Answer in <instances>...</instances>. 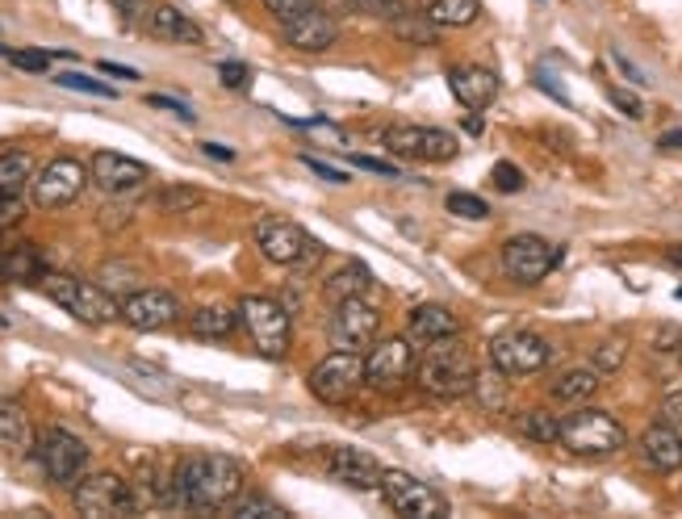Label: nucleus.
<instances>
[{
    "instance_id": "27",
    "label": "nucleus",
    "mask_w": 682,
    "mask_h": 519,
    "mask_svg": "<svg viewBox=\"0 0 682 519\" xmlns=\"http://www.w3.org/2000/svg\"><path fill=\"white\" fill-rule=\"evenodd\" d=\"M239 327V307H222V302H213V307H201L188 314V335H197V339H231Z\"/></svg>"
},
{
    "instance_id": "47",
    "label": "nucleus",
    "mask_w": 682,
    "mask_h": 519,
    "mask_svg": "<svg viewBox=\"0 0 682 519\" xmlns=\"http://www.w3.org/2000/svg\"><path fill=\"white\" fill-rule=\"evenodd\" d=\"M302 164L310 168V172H319L323 181H331V185H348V176L339 172V168H331V164H323V160H314V155H302Z\"/></svg>"
},
{
    "instance_id": "48",
    "label": "nucleus",
    "mask_w": 682,
    "mask_h": 519,
    "mask_svg": "<svg viewBox=\"0 0 682 519\" xmlns=\"http://www.w3.org/2000/svg\"><path fill=\"white\" fill-rule=\"evenodd\" d=\"M147 105H155V109H172V114H176V118H185V122H193V114H188V105L185 101H172V96H147Z\"/></svg>"
},
{
    "instance_id": "12",
    "label": "nucleus",
    "mask_w": 682,
    "mask_h": 519,
    "mask_svg": "<svg viewBox=\"0 0 682 519\" xmlns=\"http://www.w3.org/2000/svg\"><path fill=\"white\" fill-rule=\"evenodd\" d=\"M381 142H385L390 155L419 160V164H448V160H456V151H461L456 135H448L440 126H390V130L381 135Z\"/></svg>"
},
{
    "instance_id": "15",
    "label": "nucleus",
    "mask_w": 682,
    "mask_h": 519,
    "mask_svg": "<svg viewBox=\"0 0 682 519\" xmlns=\"http://www.w3.org/2000/svg\"><path fill=\"white\" fill-rule=\"evenodd\" d=\"M415 348H411V335H390V339H373L369 356H365V381L390 394L398 390L406 378H415Z\"/></svg>"
},
{
    "instance_id": "10",
    "label": "nucleus",
    "mask_w": 682,
    "mask_h": 519,
    "mask_svg": "<svg viewBox=\"0 0 682 519\" xmlns=\"http://www.w3.org/2000/svg\"><path fill=\"white\" fill-rule=\"evenodd\" d=\"M548 360H553V348L536 331H502L490 339V365L502 378H532Z\"/></svg>"
},
{
    "instance_id": "52",
    "label": "nucleus",
    "mask_w": 682,
    "mask_h": 519,
    "mask_svg": "<svg viewBox=\"0 0 682 519\" xmlns=\"http://www.w3.org/2000/svg\"><path fill=\"white\" fill-rule=\"evenodd\" d=\"M201 151H206L210 160H227V164L235 160V151H231V147H222V142H201Z\"/></svg>"
},
{
    "instance_id": "25",
    "label": "nucleus",
    "mask_w": 682,
    "mask_h": 519,
    "mask_svg": "<svg viewBox=\"0 0 682 519\" xmlns=\"http://www.w3.org/2000/svg\"><path fill=\"white\" fill-rule=\"evenodd\" d=\"M34 440H38V431H34V424H30V415H25L22 402L0 399V452L25 457V452H34Z\"/></svg>"
},
{
    "instance_id": "42",
    "label": "nucleus",
    "mask_w": 682,
    "mask_h": 519,
    "mask_svg": "<svg viewBox=\"0 0 682 519\" xmlns=\"http://www.w3.org/2000/svg\"><path fill=\"white\" fill-rule=\"evenodd\" d=\"M218 80L227 89H247L252 84V71H247V64H239V59H227V64H218Z\"/></svg>"
},
{
    "instance_id": "56",
    "label": "nucleus",
    "mask_w": 682,
    "mask_h": 519,
    "mask_svg": "<svg viewBox=\"0 0 682 519\" xmlns=\"http://www.w3.org/2000/svg\"><path fill=\"white\" fill-rule=\"evenodd\" d=\"M666 260H670V264H679V268H682V243H679V247H670V252H666Z\"/></svg>"
},
{
    "instance_id": "14",
    "label": "nucleus",
    "mask_w": 682,
    "mask_h": 519,
    "mask_svg": "<svg viewBox=\"0 0 682 519\" xmlns=\"http://www.w3.org/2000/svg\"><path fill=\"white\" fill-rule=\"evenodd\" d=\"M89 181H93V176H89V168L80 164V160L59 155V160H50V164L34 176L30 197H34V206H38V210H68L71 201L84 193Z\"/></svg>"
},
{
    "instance_id": "51",
    "label": "nucleus",
    "mask_w": 682,
    "mask_h": 519,
    "mask_svg": "<svg viewBox=\"0 0 682 519\" xmlns=\"http://www.w3.org/2000/svg\"><path fill=\"white\" fill-rule=\"evenodd\" d=\"M661 419H666V424H682V390L661 402Z\"/></svg>"
},
{
    "instance_id": "8",
    "label": "nucleus",
    "mask_w": 682,
    "mask_h": 519,
    "mask_svg": "<svg viewBox=\"0 0 682 519\" xmlns=\"http://www.w3.org/2000/svg\"><path fill=\"white\" fill-rule=\"evenodd\" d=\"M377 491H381L385 507H390L394 516H406V519H444L448 516V498L440 495L436 486H427V482H419L415 473H406V470H381Z\"/></svg>"
},
{
    "instance_id": "4",
    "label": "nucleus",
    "mask_w": 682,
    "mask_h": 519,
    "mask_svg": "<svg viewBox=\"0 0 682 519\" xmlns=\"http://www.w3.org/2000/svg\"><path fill=\"white\" fill-rule=\"evenodd\" d=\"M239 327L247 331L252 348L268 360H285L289 344H293V327H289V310L277 298H264V293H247L239 302Z\"/></svg>"
},
{
    "instance_id": "36",
    "label": "nucleus",
    "mask_w": 682,
    "mask_h": 519,
    "mask_svg": "<svg viewBox=\"0 0 682 519\" xmlns=\"http://www.w3.org/2000/svg\"><path fill=\"white\" fill-rule=\"evenodd\" d=\"M473 394H477V402L486 406V411H502L507 406V381H502V373H477V381H473Z\"/></svg>"
},
{
    "instance_id": "57",
    "label": "nucleus",
    "mask_w": 682,
    "mask_h": 519,
    "mask_svg": "<svg viewBox=\"0 0 682 519\" xmlns=\"http://www.w3.org/2000/svg\"><path fill=\"white\" fill-rule=\"evenodd\" d=\"M674 356H679V360H682V339H679V344H674Z\"/></svg>"
},
{
    "instance_id": "45",
    "label": "nucleus",
    "mask_w": 682,
    "mask_h": 519,
    "mask_svg": "<svg viewBox=\"0 0 682 519\" xmlns=\"http://www.w3.org/2000/svg\"><path fill=\"white\" fill-rule=\"evenodd\" d=\"M608 101H612L615 109L624 114V118H633V122L645 118V105H640V101H636L633 93H624V89H608Z\"/></svg>"
},
{
    "instance_id": "28",
    "label": "nucleus",
    "mask_w": 682,
    "mask_h": 519,
    "mask_svg": "<svg viewBox=\"0 0 682 519\" xmlns=\"http://www.w3.org/2000/svg\"><path fill=\"white\" fill-rule=\"evenodd\" d=\"M424 18L436 30H465L482 18V0H427Z\"/></svg>"
},
{
    "instance_id": "24",
    "label": "nucleus",
    "mask_w": 682,
    "mask_h": 519,
    "mask_svg": "<svg viewBox=\"0 0 682 519\" xmlns=\"http://www.w3.org/2000/svg\"><path fill=\"white\" fill-rule=\"evenodd\" d=\"M640 457L654 473H679L682 470V431L674 424H654L640 436Z\"/></svg>"
},
{
    "instance_id": "53",
    "label": "nucleus",
    "mask_w": 682,
    "mask_h": 519,
    "mask_svg": "<svg viewBox=\"0 0 682 519\" xmlns=\"http://www.w3.org/2000/svg\"><path fill=\"white\" fill-rule=\"evenodd\" d=\"M658 147L661 151H682V126L679 130H666V135L658 139Z\"/></svg>"
},
{
    "instance_id": "39",
    "label": "nucleus",
    "mask_w": 682,
    "mask_h": 519,
    "mask_svg": "<svg viewBox=\"0 0 682 519\" xmlns=\"http://www.w3.org/2000/svg\"><path fill=\"white\" fill-rule=\"evenodd\" d=\"M55 84H63V89H76V93L118 96V93H114V84H101V80H93V76H80V71H63V76H55Z\"/></svg>"
},
{
    "instance_id": "54",
    "label": "nucleus",
    "mask_w": 682,
    "mask_h": 519,
    "mask_svg": "<svg viewBox=\"0 0 682 519\" xmlns=\"http://www.w3.org/2000/svg\"><path fill=\"white\" fill-rule=\"evenodd\" d=\"M101 71H105V76H122V80H139V71L135 68H122V64H109V59L101 64Z\"/></svg>"
},
{
    "instance_id": "43",
    "label": "nucleus",
    "mask_w": 682,
    "mask_h": 519,
    "mask_svg": "<svg viewBox=\"0 0 682 519\" xmlns=\"http://www.w3.org/2000/svg\"><path fill=\"white\" fill-rule=\"evenodd\" d=\"M319 0H264V9L277 18V22H289V18H298V13H307L314 9Z\"/></svg>"
},
{
    "instance_id": "1",
    "label": "nucleus",
    "mask_w": 682,
    "mask_h": 519,
    "mask_svg": "<svg viewBox=\"0 0 682 519\" xmlns=\"http://www.w3.org/2000/svg\"><path fill=\"white\" fill-rule=\"evenodd\" d=\"M176 507L185 511H222L235 507L247 491V470L227 452H188L172 470Z\"/></svg>"
},
{
    "instance_id": "41",
    "label": "nucleus",
    "mask_w": 682,
    "mask_h": 519,
    "mask_svg": "<svg viewBox=\"0 0 682 519\" xmlns=\"http://www.w3.org/2000/svg\"><path fill=\"white\" fill-rule=\"evenodd\" d=\"M490 176H495V189L498 193H519L523 185H528V181H523V172H519L516 164H507V160H502V164H495V172H490Z\"/></svg>"
},
{
    "instance_id": "22",
    "label": "nucleus",
    "mask_w": 682,
    "mask_h": 519,
    "mask_svg": "<svg viewBox=\"0 0 682 519\" xmlns=\"http://www.w3.org/2000/svg\"><path fill=\"white\" fill-rule=\"evenodd\" d=\"M323 470L331 482H339L348 491H377V482H381V465L360 449H331Z\"/></svg>"
},
{
    "instance_id": "3",
    "label": "nucleus",
    "mask_w": 682,
    "mask_h": 519,
    "mask_svg": "<svg viewBox=\"0 0 682 519\" xmlns=\"http://www.w3.org/2000/svg\"><path fill=\"white\" fill-rule=\"evenodd\" d=\"M43 293L59 310H68L76 323H89V327H105L122 319V302L101 289L96 281H84V277H68V273H43Z\"/></svg>"
},
{
    "instance_id": "19",
    "label": "nucleus",
    "mask_w": 682,
    "mask_h": 519,
    "mask_svg": "<svg viewBox=\"0 0 682 519\" xmlns=\"http://www.w3.org/2000/svg\"><path fill=\"white\" fill-rule=\"evenodd\" d=\"M281 34L285 43L293 50H307V55H323V50L335 47V38H339V25L331 13H323L319 4L307 9V13H298V18H289L281 22Z\"/></svg>"
},
{
    "instance_id": "31",
    "label": "nucleus",
    "mask_w": 682,
    "mask_h": 519,
    "mask_svg": "<svg viewBox=\"0 0 682 519\" xmlns=\"http://www.w3.org/2000/svg\"><path fill=\"white\" fill-rule=\"evenodd\" d=\"M34 155L30 151H4L0 155V193L4 197H22L34 185Z\"/></svg>"
},
{
    "instance_id": "23",
    "label": "nucleus",
    "mask_w": 682,
    "mask_h": 519,
    "mask_svg": "<svg viewBox=\"0 0 682 519\" xmlns=\"http://www.w3.org/2000/svg\"><path fill=\"white\" fill-rule=\"evenodd\" d=\"M456 331H461V319L448 307H440V302H419V307L406 310V335H411V344H424L427 348V344L448 339Z\"/></svg>"
},
{
    "instance_id": "20",
    "label": "nucleus",
    "mask_w": 682,
    "mask_h": 519,
    "mask_svg": "<svg viewBox=\"0 0 682 519\" xmlns=\"http://www.w3.org/2000/svg\"><path fill=\"white\" fill-rule=\"evenodd\" d=\"M142 30H147V38H155V43H185V47H201V25L193 22L188 13H181L176 4H147V13H142Z\"/></svg>"
},
{
    "instance_id": "44",
    "label": "nucleus",
    "mask_w": 682,
    "mask_h": 519,
    "mask_svg": "<svg viewBox=\"0 0 682 519\" xmlns=\"http://www.w3.org/2000/svg\"><path fill=\"white\" fill-rule=\"evenodd\" d=\"M96 222H101V231H122V227L130 222V201H109Z\"/></svg>"
},
{
    "instance_id": "26",
    "label": "nucleus",
    "mask_w": 682,
    "mask_h": 519,
    "mask_svg": "<svg viewBox=\"0 0 682 519\" xmlns=\"http://www.w3.org/2000/svg\"><path fill=\"white\" fill-rule=\"evenodd\" d=\"M47 264L34 243H9L0 252V281H43Z\"/></svg>"
},
{
    "instance_id": "50",
    "label": "nucleus",
    "mask_w": 682,
    "mask_h": 519,
    "mask_svg": "<svg viewBox=\"0 0 682 519\" xmlns=\"http://www.w3.org/2000/svg\"><path fill=\"white\" fill-rule=\"evenodd\" d=\"M114 9H118V18L126 25H135L142 13H147V4H142V0H114Z\"/></svg>"
},
{
    "instance_id": "46",
    "label": "nucleus",
    "mask_w": 682,
    "mask_h": 519,
    "mask_svg": "<svg viewBox=\"0 0 682 519\" xmlns=\"http://www.w3.org/2000/svg\"><path fill=\"white\" fill-rule=\"evenodd\" d=\"M22 214H25L22 197H4V193H0V235H4L9 227H18V222H22Z\"/></svg>"
},
{
    "instance_id": "34",
    "label": "nucleus",
    "mask_w": 682,
    "mask_h": 519,
    "mask_svg": "<svg viewBox=\"0 0 682 519\" xmlns=\"http://www.w3.org/2000/svg\"><path fill=\"white\" fill-rule=\"evenodd\" d=\"M394 34L406 38V43H415V47H436V25L427 22L424 13H402L394 22Z\"/></svg>"
},
{
    "instance_id": "9",
    "label": "nucleus",
    "mask_w": 682,
    "mask_h": 519,
    "mask_svg": "<svg viewBox=\"0 0 682 519\" xmlns=\"http://www.w3.org/2000/svg\"><path fill=\"white\" fill-rule=\"evenodd\" d=\"M34 457L55 486H76L89 473V445L68 427H47L34 440Z\"/></svg>"
},
{
    "instance_id": "30",
    "label": "nucleus",
    "mask_w": 682,
    "mask_h": 519,
    "mask_svg": "<svg viewBox=\"0 0 682 519\" xmlns=\"http://www.w3.org/2000/svg\"><path fill=\"white\" fill-rule=\"evenodd\" d=\"M369 285H373V273H369L365 264L348 260V264H344L339 273H331L327 281H323V298L339 307V302H348V298H360V293H365Z\"/></svg>"
},
{
    "instance_id": "16",
    "label": "nucleus",
    "mask_w": 682,
    "mask_h": 519,
    "mask_svg": "<svg viewBox=\"0 0 682 519\" xmlns=\"http://www.w3.org/2000/svg\"><path fill=\"white\" fill-rule=\"evenodd\" d=\"M377 327H381V314H377L373 302L360 298H348L335 307V319H331V344L344 348V353H360L377 339Z\"/></svg>"
},
{
    "instance_id": "17",
    "label": "nucleus",
    "mask_w": 682,
    "mask_h": 519,
    "mask_svg": "<svg viewBox=\"0 0 682 519\" xmlns=\"http://www.w3.org/2000/svg\"><path fill=\"white\" fill-rule=\"evenodd\" d=\"M181 298L167 293V289H135L126 302H122V323L135 331H164L172 323H181Z\"/></svg>"
},
{
    "instance_id": "7",
    "label": "nucleus",
    "mask_w": 682,
    "mask_h": 519,
    "mask_svg": "<svg viewBox=\"0 0 682 519\" xmlns=\"http://www.w3.org/2000/svg\"><path fill=\"white\" fill-rule=\"evenodd\" d=\"M310 394L319 402H327V406H344V402H352L369 381H365V356L360 353H344V348H335L331 356H323L314 369H310Z\"/></svg>"
},
{
    "instance_id": "35",
    "label": "nucleus",
    "mask_w": 682,
    "mask_h": 519,
    "mask_svg": "<svg viewBox=\"0 0 682 519\" xmlns=\"http://www.w3.org/2000/svg\"><path fill=\"white\" fill-rule=\"evenodd\" d=\"M231 516H235V519H285V516H289V511H285L281 503H273V498L247 495V498H235Z\"/></svg>"
},
{
    "instance_id": "37",
    "label": "nucleus",
    "mask_w": 682,
    "mask_h": 519,
    "mask_svg": "<svg viewBox=\"0 0 682 519\" xmlns=\"http://www.w3.org/2000/svg\"><path fill=\"white\" fill-rule=\"evenodd\" d=\"M0 55L22 71H47L50 59H71V55H63V50H55V55H50V50H9V47H0Z\"/></svg>"
},
{
    "instance_id": "18",
    "label": "nucleus",
    "mask_w": 682,
    "mask_h": 519,
    "mask_svg": "<svg viewBox=\"0 0 682 519\" xmlns=\"http://www.w3.org/2000/svg\"><path fill=\"white\" fill-rule=\"evenodd\" d=\"M89 176L109 197H126V193H139L151 181V168L142 164V160L118 155V151H96L93 160H89Z\"/></svg>"
},
{
    "instance_id": "5",
    "label": "nucleus",
    "mask_w": 682,
    "mask_h": 519,
    "mask_svg": "<svg viewBox=\"0 0 682 519\" xmlns=\"http://www.w3.org/2000/svg\"><path fill=\"white\" fill-rule=\"evenodd\" d=\"M557 445H565L574 457H612V452L628 445V431L608 411L582 406V411H574V415L562 419V440Z\"/></svg>"
},
{
    "instance_id": "13",
    "label": "nucleus",
    "mask_w": 682,
    "mask_h": 519,
    "mask_svg": "<svg viewBox=\"0 0 682 519\" xmlns=\"http://www.w3.org/2000/svg\"><path fill=\"white\" fill-rule=\"evenodd\" d=\"M562 247L541 235H511L502 243V273L516 285H541L562 264Z\"/></svg>"
},
{
    "instance_id": "33",
    "label": "nucleus",
    "mask_w": 682,
    "mask_h": 519,
    "mask_svg": "<svg viewBox=\"0 0 682 519\" xmlns=\"http://www.w3.org/2000/svg\"><path fill=\"white\" fill-rule=\"evenodd\" d=\"M206 201V193L193 189V185H167V189L155 193V210L164 214H188L193 206H201Z\"/></svg>"
},
{
    "instance_id": "29",
    "label": "nucleus",
    "mask_w": 682,
    "mask_h": 519,
    "mask_svg": "<svg viewBox=\"0 0 682 519\" xmlns=\"http://www.w3.org/2000/svg\"><path fill=\"white\" fill-rule=\"evenodd\" d=\"M599 385H603V373H599L594 365H582V369H565L562 378L553 381V399L569 402V406H578V402L594 399V394H599Z\"/></svg>"
},
{
    "instance_id": "11",
    "label": "nucleus",
    "mask_w": 682,
    "mask_h": 519,
    "mask_svg": "<svg viewBox=\"0 0 682 519\" xmlns=\"http://www.w3.org/2000/svg\"><path fill=\"white\" fill-rule=\"evenodd\" d=\"M256 247L268 264H281V268H298L307 260L319 256V243L307 227L289 222V218H259L256 222Z\"/></svg>"
},
{
    "instance_id": "38",
    "label": "nucleus",
    "mask_w": 682,
    "mask_h": 519,
    "mask_svg": "<svg viewBox=\"0 0 682 519\" xmlns=\"http://www.w3.org/2000/svg\"><path fill=\"white\" fill-rule=\"evenodd\" d=\"M448 210L456 214V218H470V222L490 218V206H486L477 193H448Z\"/></svg>"
},
{
    "instance_id": "32",
    "label": "nucleus",
    "mask_w": 682,
    "mask_h": 519,
    "mask_svg": "<svg viewBox=\"0 0 682 519\" xmlns=\"http://www.w3.org/2000/svg\"><path fill=\"white\" fill-rule=\"evenodd\" d=\"M519 431H523L528 440H536V445H557V440H562V419L548 415V411H523Z\"/></svg>"
},
{
    "instance_id": "49",
    "label": "nucleus",
    "mask_w": 682,
    "mask_h": 519,
    "mask_svg": "<svg viewBox=\"0 0 682 519\" xmlns=\"http://www.w3.org/2000/svg\"><path fill=\"white\" fill-rule=\"evenodd\" d=\"M356 168H365V172H377V176H398V168L390 164V160H369V155H352Z\"/></svg>"
},
{
    "instance_id": "21",
    "label": "nucleus",
    "mask_w": 682,
    "mask_h": 519,
    "mask_svg": "<svg viewBox=\"0 0 682 519\" xmlns=\"http://www.w3.org/2000/svg\"><path fill=\"white\" fill-rule=\"evenodd\" d=\"M448 89L452 96L465 105V109H486V105H495L498 96V76L490 68H482V64H461V68L448 71Z\"/></svg>"
},
{
    "instance_id": "2",
    "label": "nucleus",
    "mask_w": 682,
    "mask_h": 519,
    "mask_svg": "<svg viewBox=\"0 0 682 519\" xmlns=\"http://www.w3.org/2000/svg\"><path fill=\"white\" fill-rule=\"evenodd\" d=\"M415 381H419V390H427L431 399H465V394H473V381H477L473 353L456 344V335L436 339L415 360Z\"/></svg>"
},
{
    "instance_id": "6",
    "label": "nucleus",
    "mask_w": 682,
    "mask_h": 519,
    "mask_svg": "<svg viewBox=\"0 0 682 519\" xmlns=\"http://www.w3.org/2000/svg\"><path fill=\"white\" fill-rule=\"evenodd\" d=\"M71 507L80 516L109 519V516H135L139 511V495L135 486L118 477V473H89L71 486Z\"/></svg>"
},
{
    "instance_id": "55",
    "label": "nucleus",
    "mask_w": 682,
    "mask_h": 519,
    "mask_svg": "<svg viewBox=\"0 0 682 519\" xmlns=\"http://www.w3.org/2000/svg\"><path fill=\"white\" fill-rule=\"evenodd\" d=\"M365 9H373V13H385V18H394V0H360Z\"/></svg>"
},
{
    "instance_id": "40",
    "label": "nucleus",
    "mask_w": 682,
    "mask_h": 519,
    "mask_svg": "<svg viewBox=\"0 0 682 519\" xmlns=\"http://www.w3.org/2000/svg\"><path fill=\"white\" fill-rule=\"evenodd\" d=\"M624 356H628V348H624L620 339H608V344L594 348V369H599V373H615V369L624 365Z\"/></svg>"
}]
</instances>
